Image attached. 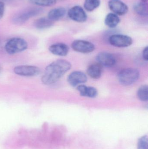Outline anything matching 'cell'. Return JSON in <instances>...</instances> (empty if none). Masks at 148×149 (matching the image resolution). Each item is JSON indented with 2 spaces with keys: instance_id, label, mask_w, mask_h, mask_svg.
<instances>
[{
  "instance_id": "obj_1",
  "label": "cell",
  "mask_w": 148,
  "mask_h": 149,
  "mask_svg": "<svg viewBox=\"0 0 148 149\" xmlns=\"http://www.w3.org/2000/svg\"><path fill=\"white\" fill-rule=\"evenodd\" d=\"M71 67V64L67 60L58 59L54 61L46 67L42 76V82L46 85L54 84L68 71Z\"/></svg>"
},
{
  "instance_id": "obj_2",
  "label": "cell",
  "mask_w": 148,
  "mask_h": 149,
  "mask_svg": "<svg viewBox=\"0 0 148 149\" xmlns=\"http://www.w3.org/2000/svg\"><path fill=\"white\" fill-rule=\"evenodd\" d=\"M42 9L38 7H30L24 9L16 14L12 19L13 24L17 25H21L34 17L40 15Z\"/></svg>"
},
{
  "instance_id": "obj_3",
  "label": "cell",
  "mask_w": 148,
  "mask_h": 149,
  "mask_svg": "<svg viewBox=\"0 0 148 149\" xmlns=\"http://www.w3.org/2000/svg\"><path fill=\"white\" fill-rule=\"evenodd\" d=\"M139 70L134 68H127L122 70L118 75L119 82L124 86H129L135 82L139 79Z\"/></svg>"
},
{
  "instance_id": "obj_4",
  "label": "cell",
  "mask_w": 148,
  "mask_h": 149,
  "mask_svg": "<svg viewBox=\"0 0 148 149\" xmlns=\"http://www.w3.org/2000/svg\"><path fill=\"white\" fill-rule=\"evenodd\" d=\"M28 47V43L24 39L20 38H14L6 43L5 49L8 54H15L24 51Z\"/></svg>"
},
{
  "instance_id": "obj_5",
  "label": "cell",
  "mask_w": 148,
  "mask_h": 149,
  "mask_svg": "<svg viewBox=\"0 0 148 149\" xmlns=\"http://www.w3.org/2000/svg\"><path fill=\"white\" fill-rule=\"evenodd\" d=\"M109 43L113 46L119 48H126L133 43V39L126 35L115 34L110 36L109 39Z\"/></svg>"
},
{
  "instance_id": "obj_6",
  "label": "cell",
  "mask_w": 148,
  "mask_h": 149,
  "mask_svg": "<svg viewBox=\"0 0 148 149\" xmlns=\"http://www.w3.org/2000/svg\"><path fill=\"white\" fill-rule=\"evenodd\" d=\"M14 73L20 76H36L40 74L41 70L38 67L34 65H21L16 66L14 69Z\"/></svg>"
},
{
  "instance_id": "obj_7",
  "label": "cell",
  "mask_w": 148,
  "mask_h": 149,
  "mask_svg": "<svg viewBox=\"0 0 148 149\" xmlns=\"http://www.w3.org/2000/svg\"><path fill=\"white\" fill-rule=\"evenodd\" d=\"M71 46L74 50L82 53H91L95 49V45L92 43L82 40L74 41Z\"/></svg>"
},
{
  "instance_id": "obj_8",
  "label": "cell",
  "mask_w": 148,
  "mask_h": 149,
  "mask_svg": "<svg viewBox=\"0 0 148 149\" xmlns=\"http://www.w3.org/2000/svg\"><path fill=\"white\" fill-rule=\"evenodd\" d=\"M68 15L71 20L78 22H84L87 21V16L82 7L75 6L69 10Z\"/></svg>"
},
{
  "instance_id": "obj_9",
  "label": "cell",
  "mask_w": 148,
  "mask_h": 149,
  "mask_svg": "<svg viewBox=\"0 0 148 149\" xmlns=\"http://www.w3.org/2000/svg\"><path fill=\"white\" fill-rule=\"evenodd\" d=\"M108 6L114 13L117 15H123L128 11V6L121 0H110Z\"/></svg>"
},
{
  "instance_id": "obj_10",
  "label": "cell",
  "mask_w": 148,
  "mask_h": 149,
  "mask_svg": "<svg viewBox=\"0 0 148 149\" xmlns=\"http://www.w3.org/2000/svg\"><path fill=\"white\" fill-rule=\"evenodd\" d=\"M96 59L101 65L107 67H112L116 63L114 55L107 52H100L97 55Z\"/></svg>"
},
{
  "instance_id": "obj_11",
  "label": "cell",
  "mask_w": 148,
  "mask_h": 149,
  "mask_svg": "<svg viewBox=\"0 0 148 149\" xmlns=\"http://www.w3.org/2000/svg\"><path fill=\"white\" fill-rule=\"evenodd\" d=\"M87 81V75L81 71L73 72L69 74L67 78L68 83L74 87L85 83Z\"/></svg>"
},
{
  "instance_id": "obj_12",
  "label": "cell",
  "mask_w": 148,
  "mask_h": 149,
  "mask_svg": "<svg viewBox=\"0 0 148 149\" xmlns=\"http://www.w3.org/2000/svg\"><path fill=\"white\" fill-rule=\"evenodd\" d=\"M49 50L52 54L60 56H65L68 53V46L62 43L54 44L50 46Z\"/></svg>"
},
{
  "instance_id": "obj_13",
  "label": "cell",
  "mask_w": 148,
  "mask_h": 149,
  "mask_svg": "<svg viewBox=\"0 0 148 149\" xmlns=\"http://www.w3.org/2000/svg\"><path fill=\"white\" fill-rule=\"evenodd\" d=\"M77 89L80 93V95L82 96L94 98L96 97L98 95L97 89L93 87L81 85L77 86Z\"/></svg>"
},
{
  "instance_id": "obj_14",
  "label": "cell",
  "mask_w": 148,
  "mask_h": 149,
  "mask_svg": "<svg viewBox=\"0 0 148 149\" xmlns=\"http://www.w3.org/2000/svg\"><path fill=\"white\" fill-rule=\"evenodd\" d=\"M66 10L63 7L55 8L51 10L48 14V18L51 21H58L63 17L66 15Z\"/></svg>"
},
{
  "instance_id": "obj_15",
  "label": "cell",
  "mask_w": 148,
  "mask_h": 149,
  "mask_svg": "<svg viewBox=\"0 0 148 149\" xmlns=\"http://www.w3.org/2000/svg\"><path fill=\"white\" fill-rule=\"evenodd\" d=\"M102 66L100 64H93L89 66L87 73L92 79H98L102 74Z\"/></svg>"
},
{
  "instance_id": "obj_16",
  "label": "cell",
  "mask_w": 148,
  "mask_h": 149,
  "mask_svg": "<svg viewBox=\"0 0 148 149\" xmlns=\"http://www.w3.org/2000/svg\"><path fill=\"white\" fill-rule=\"evenodd\" d=\"M54 24V22L47 17H43L36 19L34 22V25L36 29L39 30L48 29Z\"/></svg>"
},
{
  "instance_id": "obj_17",
  "label": "cell",
  "mask_w": 148,
  "mask_h": 149,
  "mask_svg": "<svg viewBox=\"0 0 148 149\" xmlns=\"http://www.w3.org/2000/svg\"><path fill=\"white\" fill-rule=\"evenodd\" d=\"M120 22V18L117 15L114 13H109L105 17V24L110 28H115Z\"/></svg>"
},
{
  "instance_id": "obj_18",
  "label": "cell",
  "mask_w": 148,
  "mask_h": 149,
  "mask_svg": "<svg viewBox=\"0 0 148 149\" xmlns=\"http://www.w3.org/2000/svg\"><path fill=\"white\" fill-rule=\"evenodd\" d=\"M134 9L138 15L142 16L148 15V6L147 3L140 2L135 4Z\"/></svg>"
},
{
  "instance_id": "obj_19",
  "label": "cell",
  "mask_w": 148,
  "mask_h": 149,
  "mask_svg": "<svg viewBox=\"0 0 148 149\" xmlns=\"http://www.w3.org/2000/svg\"><path fill=\"white\" fill-rule=\"evenodd\" d=\"M100 4V0H85L84 7L87 11H92L98 8Z\"/></svg>"
},
{
  "instance_id": "obj_20",
  "label": "cell",
  "mask_w": 148,
  "mask_h": 149,
  "mask_svg": "<svg viewBox=\"0 0 148 149\" xmlns=\"http://www.w3.org/2000/svg\"><path fill=\"white\" fill-rule=\"evenodd\" d=\"M137 96L142 101H147L148 100V87L147 85H143L140 87L137 91Z\"/></svg>"
},
{
  "instance_id": "obj_21",
  "label": "cell",
  "mask_w": 148,
  "mask_h": 149,
  "mask_svg": "<svg viewBox=\"0 0 148 149\" xmlns=\"http://www.w3.org/2000/svg\"><path fill=\"white\" fill-rule=\"evenodd\" d=\"M30 1L37 6L49 7L54 5L56 0H30Z\"/></svg>"
},
{
  "instance_id": "obj_22",
  "label": "cell",
  "mask_w": 148,
  "mask_h": 149,
  "mask_svg": "<svg viewBox=\"0 0 148 149\" xmlns=\"http://www.w3.org/2000/svg\"><path fill=\"white\" fill-rule=\"evenodd\" d=\"M148 142L147 135L142 136L137 142V149H148Z\"/></svg>"
},
{
  "instance_id": "obj_23",
  "label": "cell",
  "mask_w": 148,
  "mask_h": 149,
  "mask_svg": "<svg viewBox=\"0 0 148 149\" xmlns=\"http://www.w3.org/2000/svg\"><path fill=\"white\" fill-rule=\"evenodd\" d=\"M4 10H5V4L4 3L0 1V20L3 17Z\"/></svg>"
},
{
  "instance_id": "obj_24",
  "label": "cell",
  "mask_w": 148,
  "mask_h": 149,
  "mask_svg": "<svg viewBox=\"0 0 148 149\" xmlns=\"http://www.w3.org/2000/svg\"><path fill=\"white\" fill-rule=\"evenodd\" d=\"M142 57L143 59L146 61H148V47L147 46L146 47L145 49H143L142 52Z\"/></svg>"
},
{
  "instance_id": "obj_25",
  "label": "cell",
  "mask_w": 148,
  "mask_h": 149,
  "mask_svg": "<svg viewBox=\"0 0 148 149\" xmlns=\"http://www.w3.org/2000/svg\"><path fill=\"white\" fill-rule=\"evenodd\" d=\"M142 2H143L147 3V2L148 0H141Z\"/></svg>"
},
{
  "instance_id": "obj_26",
  "label": "cell",
  "mask_w": 148,
  "mask_h": 149,
  "mask_svg": "<svg viewBox=\"0 0 148 149\" xmlns=\"http://www.w3.org/2000/svg\"><path fill=\"white\" fill-rule=\"evenodd\" d=\"M1 67L0 66V73H1Z\"/></svg>"
}]
</instances>
